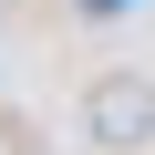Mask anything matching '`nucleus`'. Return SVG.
I'll list each match as a JSON object with an SVG mask.
<instances>
[{
	"mask_svg": "<svg viewBox=\"0 0 155 155\" xmlns=\"http://www.w3.org/2000/svg\"><path fill=\"white\" fill-rule=\"evenodd\" d=\"M83 145L93 155H145L155 145V83H145V72H93V83H83Z\"/></svg>",
	"mask_w": 155,
	"mask_h": 155,
	"instance_id": "1",
	"label": "nucleus"
}]
</instances>
